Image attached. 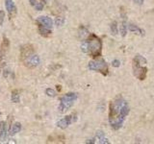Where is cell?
Instances as JSON below:
<instances>
[{
    "label": "cell",
    "instance_id": "1",
    "mask_svg": "<svg viewBox=\"0 0 154 144\" xmlns=\"http://www.w3.org/2000/svg\"><path fill=\"white\" fill-rule=\"evenodd\" d=\"M130 109L128 103L121 96H118L112 101L109 106V123L114 130L121 128L126 116L129 114Z\"/></svg>",
    "mask_w": 154,
    "mask_h": 144
},
{
    "label": "cell",
    "instance_id": "2",
    "mask_svg": "<svg viewBox=\"0 0 154 144\" xmlns=\"http://www.w3.org/2000/svg\"><path fill=\"white\" fill-rule=\"evenodd\" d=\"M85 41L88 46V54H90L93 58H98L101 56L102 41L100 38H98L95 34H90Z\"/></svg>",
    "mask_w": 154,
    "mask_h": 144
},
{
    "label": "cell",
    "instance_id": "3",
    "mask_svg": "<svg viewBox=\"0 0 154 144\" xmlns=\"http://www.w3.org/2000/svg\"><path fill=\"white\" fill-rule=\"evenodd\" d=\"M89 69L91 71H97L101 73L104 76H107L109 73V68H108V64L105 62L104 59L102 58H95L93 61L89 63Z\"/></svg>",
    "mask_w": 154,
    "mask_h": 144
},
{
    "label": "cell",
    "instance_id": "4",
    "mask_svg": "<svg viewBox=\"0 0 154 144\" xmlns=\"http://www.w3.org/2000/svg\"><path fill=\"white\" fill-rule=\"evenodd\" d=\"M77 99V94L74 93V92H68L67 94L61 98V103L59 105V112L61 113H64L66 112L68 110L72 107V105L74 103V101Z\"/></svg>",
    "mask_w": 154,
    "mask_h": 144
},
{
    "label": "cell",
    "instance_id": "5",
    "mask_svg": "<svg viewBox=\"0 0 154 144\" xmlns=\"http://www.w3.org/2000/svg\"><path fill=\"white\" fill-rule=\"evenodd\" d=\"M132 68H133V74L137 79H139L140 81H143L146 78L147 68L146 66H143V64H141L140 63L133 60Z\"/></svg>",
    "mask_w": 154,
    "mask_h": 144
},
{
    "label": "cell",
    "instance_id": "6",
    "mask_svg": "<svg viewBox=\"0 0 154 144\" xmlns=\"http://www.w3.org/2000/svg\"><path fill=\"white\" fill-rule=\"evenodd\" d=\"M40 57L38 55H30L26 60L24 61V63L26 64V66L29 68H35L40 64Z\"/></svg>",
    "mask_w": 154,
    "mask_h": 144
},
{
    "label": "cell",
    "instance_id": "7",
    "mask_svg": "<svg viewBox=\"0 0 154 144\" xmlns=\"http://www.w3.org/2000/svg\"><path fill=\"white\" fill-rule=\"evenodd\" d=\"M34 52V49H33V46L31 44H26L21 47V50H20V59L21 61H25L27 59L28 57L32 55Z\"/></svg>",
    "mask_w": 154,
    "mask_h": 144
},
{
    "label": "cell",
    "instance_id": "8",
    "mask_svg": "<svg viewBox=\"0 0 154 144\" xmlns=\"http://www.w3.org/2000/svg\"><path fill=\"white\" fill-rule=\"evenodd\" d=\"M5 5H6V9L8 11L9 17L10 18H14L16 16V13H17V9H16L14 1L13 0H6Z\"/></svg>",
    "mask_w": 154,
    "mask_h": 144
},
{
    "label": "cell",
    "instance_id": "9",
    "mask_svg": "<svg viewBox=\"0 0 154 144\" xmlns=\"http://www.w3.org/2000/svg\"><path fill=\"white\" fill-rule=\"evenodd\" d=\"M37 23L39 25H42V26H44L48 29H51L52 26H53V21L50 17L48 16H39L37 18Z\"/></svg>",
    "mask_w": 154,
    "mask_h": 144
},
{
    "label": "cell",
    "instance_id": "10",
    "mask_svg": "<svg viewBox=\"0 0 154 144\" xmlns=\"http://www.w3.org/2000/svg\"><path fill=\"white\" fill-rule=\"evenodd\" d=\"M72 122H73V116L67 115L66 116V117H64L63 119L59 120V121L57 122V126H58L60 129H66L67 128Z\"/></svg>",
    "mask_w": 154,
    "mask_h": 144
},
{
    "label": "cell",
    "instance_id": "11",
    "mask_svg": "<svg viewBox=\"0 0 154 144\" xmlns=\"http://www.w3.org/2000/svg\"><path fill=\"white\" fill-rule=\"evenodd\" d=\"M127 28L128 30L130 31V32H133L135 34H138V35H141V36H145V31L142 30L141 28H139L138 26H136L134 24H129L128 26H127Z\"/></svg>",
    "mask_w": 154,
    "mask_h": 144
},
{
    "label": "cell",
    "instance_id": "12",
    "mask_svg": "<svg viewBox=\"0 0 154 144\" xmlns=\"http://www.w3.org/2000/svg\"><path fill=\"white\" fill-rule=\"evenodd\" d=\"M90 35V33L88 31V29L84 26H80L79 31H78V36H79L80 40H85L88 38V36Z\"/></svg>",
    "mask_w": 154,
    "mask_h": 144
},
{
    "label": "cell",
    "instance_id": "13",
    "mask_svg": "<svg viewBox=\"0 0 154 144\" xmlns=\"http://www.w3.org/2000/svg\"><path fill=\"white\" fill-rule=\"evenodd\" d=\"M9 47H10V41L7 38H4L1 43V56H4V54L7 52Z\"/></svg>",
    "mask_w": 154,
    "mask_h": 144
},
{
    "label": "cell",
    "instance_id": "14",
    "mask_svg": "<svg viewBox=\"0 0 154 144\" xmlns=\"http://www.w3.org/2000/svg\"><path fill=\"white\" fill-rule=\"evenodd\" d=\"M96 137H97V139L99 140V143L101 144H109L110 142L108 141L105 136H104V133L102 131H97L96 132Z\"/></svg>",
    "mask_w": 154,
    "mask_h": 144
},
{
    "label": "cell",
    "instance_id": "15",
    "mask_svg": "<svg viewBox=\"0 0 154 144\" xmlns=\"http://www.w3.org/2000/svg\"><path fill=\"white\" fill-rule=\"evenodd\" d=\"M39 32H40V34L42 35L43 37H49L50 35H51V29H48L46 28V27H44V26H42V25H40L39 26Z\"/></svg>",
    "mask_w": 154,
    "mask_h": 144
},
{
    "label": "cell",
    "instance_id": "16",
    "mask_svg": "<svg viewBox=\"0 0 154 144\" xmlns=\"http://www.w3.org/2000/svg\"><path fill=\"white\" fill-rule=\"evenodd\" d=\"M20 130H21V124H20L19 122H16V123H15V124L13 125L12 129H11V132H9V135L10 136H14V135H16L17 133H19Z\"/></svg>",
    "mask_w": 154,
    "mask_h": 144
},
{
    "label": "cell",
    "instance_id": "17",
    "mask_svg": "<svg viewBox=\"0 0 154 144\" xmlns=\"http://www.w3.org/2000/svg\"><path fill=\"white\" fill-rule=\"evenodd\" d=\"M127 23H126V20H123L122 23L120 24V28H119V32H120V35L121 37H125L127 34Z\"/></svg>",
    "mask_w": 154,
    "mask_h": 144
},
{
    "label": "cell",
    "instance_id": "18",
    "mask_svg": "<svg viewBox=\"0 0 154 144\" xmlns=\"http://www.w3.org/2000/svg\"><path fill=\"white\" fill-rule=\"evenodd\" d=\"M6 124V123H5ZM8 135V131H7V128H6V125L3 126V128L1 129V131H0V140L1 141H4L6 139V136Z\"/></svg>",
    "mask_w": 154,
    "mask_h": 144
},
{
    "label": "cell",
    "instance_id": "19",
    "mask_svg": "<svg viewBox=\"0 0 154 144\" xmlns=\"http://www.w3.org/2000/svg\"><path fill=\"white\" fill-rule=\"evenodd\" d=\"M133 60H135L136 62L140 63L141 64H143V65H146V64H147V61H146V58H143V57L141 56V55H139V54L134 57V59H133Z\"/></svg>",
    "mask_w": 154,
    "mask_h": 144
},
{
    "label": "cell",
    "instance_id": "20",
    "mask_svg": "<svg viewBox=\"0 0 154 144\" xmlns=\"http://www.w3.org/2000/svg\"><path fill=\"white\" fill-rule=\"evenodd\" d=\"M110 29H111V33H112V35H114L116 36L117 34H118V24H117V21H113L110 25Z\"/></svg>",
    "mask_w": 154,
    "mask_h": 144
},
{
    "label": "cell",
    "instance_id": "21",
    "mask_svg": "<svg viewBox=\"0 0 154 144\" xmlns=\"http://www.w3.org/2000/svg\"><path fill=\"white\" fill-rule=\"evenodd\" d=\"M11 99H12V102H14V103H18V102H19V94H18V91H17V90H14V91L12 92Z\"/></svg>",
    "mask_w": 154,
    "mask_h": 144
},
{
    "label": "cell",
    "instance_id": "22",
    "mask_svg": "<svg viewBox=\"0 0 154 144\" xmlns=\"http://www.w3.org/2000/svg\"><path fill=\"white\" fill-rule=\"evenodd\" d=\"M64 23H65V18H64L63 16H58V17L55 18V24L57 26L60 27V26L64 25Z\"/></svg>",
    "mask_w": 154,
    "mask_h": 144
},
{
    "label": "cell",
    "instance_id": "23",
    "mask_svg": "<svg viewBox=\"0 0 154 144\" xmlns=\"http://www.w3.org/2000/svg\"><path fill=\"white\" fill-rule=\"evenodd\" d=\"M45 93H46V95L49 96V97H55L57 95V93L54 89H52V88H47L46 90H45Z\"/></svg>",
    "mask_w": 154,
    "mask_h": 144
},
{
    "label": "cell",
    "instance_id": "24",
    "mask_svg": "<svg viewBox=\"0 0 154 144\" xmlns=\"http://www.w3.org/2000/svg\"><path fill=\"white\" fill-rule=\"evenodd\" d=\"M34 7H35V9L37 11H42L44 9V3L43 2H37Z\"/></svg>",
    "mask_w": 154,
    "mask_h": 144
},
{
    "label": "cell",
    "instance_id": "25",
    "mask_svg": "<svg viewBox=\"0 0 154 144\" xmlns=\"http://www.w3.org/2000/svg\"><path fill=\"white\" fill-rule=\"evenodd\" d=\"M5 17V12L4 11H0V26H2V24L4 22Z\"/></svg>",
    "mask_w": 154,
    "mask_h": 144
},
{
    "label": "cell",
    "instance_id": "26",
    "mask_svg": "<svg viewBox=\"0 0 154 144\" xmlns=\"http://www.w3.org/2000/svg\"><path fill=\"white\" fill-rule=\"evenodd\" d=\"M112 65H113L114 67H119V66H120V62H119V60H114L113 63H112Z\"/></svg>",
    "mask_w": 154,
    "mask_h": 144
},
{
    "label": "cell",
    "instance_id": "27",
    "mask_svg": "<svg viewBox=\"0 0 154 144\" xmlns=\"http://www.w3.org/2000/svg\"><path fill=\"white\" fill-rule=\"evenodd\" d=\"M9 74H10V70L9 69H5L4 71H3V77L4 78H8Z\"/></svg>",
    "mask_w": 154,
    "mask_h": 144
},
{
    "label": "cell",
    "instance_id": "28",
    "mask_svg": "<svg viewBox=\"0 0 154 144\" xmlns=\"http://www.w3.org/2000/svg\"><path fill=\"white\" fill-rule=\"evenodd\" d=\"M136 4L138 5H142L143 4V0H133Z\"/></svg>",
    "mask_w": 154,
    "mask_h": 144
},
{
    "label": "cell",
    "instance_id": "29",
    "mask_svg": "<svg viewBox=\"0 0 154 144\" xmlns=\"http://www.w3.org/2000/svg\"><path fill=\"white\" fill-rule=\"evenodd\" d=\"M86 143L87 144H95V139H88L87 141H86Z\"/></svg>",
    "mask_w": 154,
    "mask_h": 144
},
{
    "label": "cell",
    "instance_id": "30",
    "mask_svg": "<svg viewBox=\"0 0 154 144\" xmlns=\"http://www.w3.org/2000/svg\"><path fill=\"white\" fill-rule=\"evenodd\" d=\"M29 2H30L31 6H35L36 3H37V0H29Z\"/></svg>",
    "mask_w": 154,
    "mask_h": 144
},
{
    "label": "cell",
    "instance_id": "31",
    "mask_svg": "<svg viewBox=\"0 0 154 144\" xmlns=\"http://www.w3.org/2000/svg\"><path fill=\"white\" fill-rule=\"evenodd\" d=\"M4 125H5V122H0V131H1V129L3 128Z\"/></svg>",
    "mask_w": 154,
    "mask_h": 144
},
{
    "label": "cell",
    "instance_id": "32",
    "mask_svg": "<svg viewBox=\"0 0 154 144\" xmlns=\"http://www.w3.org/2000/svg\"><path fill=\"white\" fill-rule=\"evenodd\" d=\"M61 89H62L61 86H59V85H58V86H57V90H58V91H61Z\"/></svg>",
    "mask_w": 154,
    "mask_h": 144
}]
</instances>
